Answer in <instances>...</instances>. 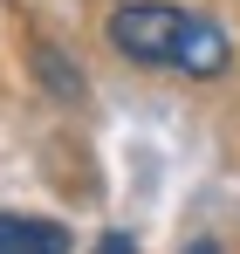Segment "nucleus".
I'll return each instance as SVG.
<instances>
[{"instance_id":"nucleus-1","label":"nucleus","mask_w":240,"mask_h":254,"mask_svg":"<svg viewBox=\"0 0 240 254\" xmlns=\"http://www.w3.org/2000/svg\"><path fill=\"white\" fill-rule=\"evenodd\" d=\"M103 35H110V48H123L130 62L179 69V76H192V83H213V76L234 62L227 35H220L206 14L179 7V0H123L117 14L103 21Z\"/></svg>"},{"instance_id":"nucleus-2","label":"nucleus","mask_w":240,"mask_h":254,"mask_svg":"<svg viewBox=\"0 0 240 254\" xmlns=\"http://www.w3.org/2000/svg\"><path fill=\"white\" fill-rule=\"evenodd\" d=\"M0 254H69V227L41 213H0Z\"/></svg>"},{"instance_id":"nucleus-3","label":"nucleus","mask_w":240,"mask_h":254,"mask_svg":"<svg viewBox=\"0 0 240 254\" xmlns=\"http://www.w3.org/2000/svg\"><path fill=\"white\" fill-rule=\"evenodd\" d=\"M35 62H41V76H48V89H55V96H82V76H76V69H69V62H62L48 42L35 48Z\"/></svg>"},{"instance_id":"nucleus-4","label":"nucleus","mask_w":240,"mask_h":254,"mask_svg":"<svg viewBox=\"0 0 240 254\" xmlns=\"http://www.w3.org/2000/svg\"><path fill=\"white\" fill-rule=\"evenodd\" d=\"M96 254H137V248H130L123 234H103V241H96Z\"/></svg>"},{"instance_id":"nucleus-5","label":"nucleus","mask_w":240,"mask_h":254,"mask_svg":"<svg viewBox=\"0 0 240 254\" xmlns=\"http://www.w3.org/2000/svg\"><path fill=\"white\" fill-rule=\"evenodd\" d=\"M185 254H220V248H213V241H192V248H185Z\"/></svg>"}]
</instances>
